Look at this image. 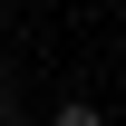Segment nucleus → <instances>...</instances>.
Returning <instances> with one entry per match:
<instances>
[{
  "instance_id": "nucleus-1",
  "label": "nucleus",
  "mask_w": 126,
  "mask_h": 126,
  "mask_svg": "<svg viewBox=\"0 0 126 126\" xmlns=\"http://www.w3.org/2000/svg\"><path fill=\"white\" fill-rule=\"evenodd\" d=\"M48 126H107V116H97V107H78V97H68V107L48 116Z\"/></svg>"
},
{
  "instance_id": "nucleus-2",
  "label": "nucleus",
  "mask_w": 126,
  "mask_h": 126,
  "mask_svg": "<svg viewBox=\"0 0 126 126\" xmlns=\"http://www.w3.org/2000/svg\"><path fill=\"white\" fill-rule=\"evenodd\" d=\"M0 116H10V78H0Z\"/></svg>"
}]
</instances>
